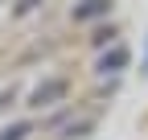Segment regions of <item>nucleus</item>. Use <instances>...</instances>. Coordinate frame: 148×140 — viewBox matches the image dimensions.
<instances>
[{"mask_svg": "<svg viewBox=\"0 0 148 140\" xmlns=\"http://www.w3.org/2000/svg\"><path fill=\"white\" fill-rule=\"evenodd\" d=\"M66 91H70V82H66V78H41V82L29 91V107L45 111V107H53V103H62Z\"/></svg>", "mask_w": 148, "mask_h": 140, "instance_id": "f257e3e1", "label": "nucleus"}, {"mask_svg": "<svg viewBox=\"0 0 148 140\" xmlns=\"http://www.w3.org/2000/svg\"><path fill=\"white\" fill-rule=\"evenodd\" d=\"M127 62H132V49L115 41L111 49H103V54H99L95 70H99V74H119V70H127Z\"/></svg>", "mask_w": 148, "mask_h": 140, "instance_id": "f03ea898", "label": "nucleus"}, {"mask_svg": "<svg viewBox=\"0 0 148 140\" xmlns=\"http://www.w3.org/2000/svg\"><path fill=\"white\" fill-rule=\"evenodd\" d=\"M111 12V0H78V4L70 8L74 21H99V16Z\"/></svg>", "mask_w": 148, "mask_h": 140, "instance_id": "7ed1b4c3", "label": "nucleus"}, {"mask_svg": "<svg viewBox=\"0 0 148 140\" xmlns=\"http://www.w3.org/2000/svg\"><path fill=\"white\" fill-rule=\"evenodd\" d=\"M86 132H90V124H70L66 128V140H82Z\"/></svg>", "mask_w": 148, "mask_h": 140, "instance_id": "0eeeda50", "label": "nucleus"}, {"mask_svg": "<svg viewBox=\"0 0 148 140\" xmlns=\"http://www.w3.org/2000/svg\"><path fill=\"white\" fill-rule=\"evenodd\" d=\"M33 136V124L29 119H21V124H8L4 132H0V140H29Z\"/></svg>", "mask_w": 148, "mask_h": 140, "instance_id": "20e7f679", "label": "nucleus"}, {"mask_svg": "<svg viewBox=\"0 0 148 140\" xmlns=\"http://www.w3.org/2000/svg\"><path fill=\"white\" fill-rule=\"evenodd\" d=\"M12 99H16V86H8V91H0V115H4V107H12Z\"/></svg>", "mask_w": 148, "mask_h": 140, "instance_id": "6e6552de", "label": "nucleus"}, {"mask_svg": "<svg viewBox=\"0 0 148 140\" xmlns=\"http://www.w3.org/2000/svg\"><path fill=\"white\" fill-rule=\"evenodd\" d=\"M33 8H41V0H12V12L16 16H29Z\"/></svg>", "mask_w": 148, "mask_h": 140, "instance_id": "39448f33", "label": "nucleus"}, {"mask_svg": "<svg viewBox=\"0 0 148 140\" xmlns=\"http://www.w3.org/2000/svg\"><path fill=\"white\" fill-rule=\"evenodd\" d=\"M90 41H95L99 49H103V45H115V29H99V33H95Z\"/></svg>", "mask_w": 148, "mask_h": 140, "instance_id": "423d86ee", "label": "nucleus"}]
</instances>
